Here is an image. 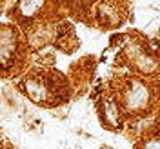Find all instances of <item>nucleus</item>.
<instances>
[{"instance_id":"3","label":"nucleus","mask_w":160,"mask_h":149,"mask_svg":"<svg viewBox=\"0 0 160 149\" xmlns=\"http://www.w3.org/2000/svg\"><path fill=\"white\" fill-rule=\"evenodd\" d=\"M140 149H158V138L155 137V138H149V140H146V142H142Z\"/></svg>"},{"instance_id":"1","label":"nucleus","mask_w":160,"mask_h":149,"mask_svg":"<svg viewBox=\"0 0 160 149\" xmlns=\"http://www.w3.org/2000/svg\"><path fill=\"white\" fill-rule=\"evenodd\" d=\"M151 100L149 87L142 82V80H128V84L124 86V93H122V102L129 111H138L144 109Z\"/></svg>"},{"instance_id":"2","label":"nucleus","mask_w":160,"mask_h":149,"mask_svg":"<svg viewBox=\"0 0 160 149\" xmlns=\"http://www.w3.org/2000/svg\"><path fill=\"white\" fill-rule=\"evenodd\" d=\"M20 49L18 35L9 26H0V67L8 69Z\"/></svg>"}]
</instances>
